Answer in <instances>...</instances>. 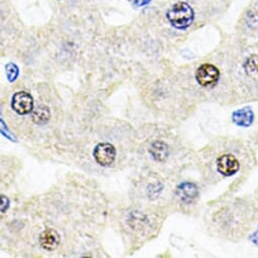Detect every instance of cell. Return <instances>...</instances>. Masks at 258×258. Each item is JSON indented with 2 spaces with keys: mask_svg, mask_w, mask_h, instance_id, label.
Listing matches in <instances>:
<instances>
[{
  "mask_svg": "<svg viewBox=\"0 0 258 258\" xmlns=\"http://www.w3.org/2000/svg\"><path fill=\"white\" fill-rule=\"evenodd\" d=\"M166 16L171 26L178 30L188 28L192 24L195 18L194 10L186 3H177L173 5Z\"/></svg>",
  "mask_w": 258,
  "mask_h": 258,
  "instance_id": "6da1fadb",
  "label": "cell"
},
{
  "mask_svg": "<svg viewBox=\"0 0 258 258\" xmlns=\"http://www.w3.org/2000/svg\"><path fill=\"white\" fill-rule=\"evenodd\" d=\"M95 161L102 167H109L114 163L116 151L113 145L109 143H99L93 151Z\"/></svg>",
  "mask_w": 258,
  "mask_h": 258,
  "instance_id": "7a4b0ae2",
  "label": "cell"
},
{
  "mask_svg": "<svg viewBox=\"0 0 258 258\" xmlns=\"http://www.w3.org/2000/svg\"><path fill=\"white\" fill-rule=\"evenodd\" d=\"M220 71L212 64H203L196 72V79L202 86H211L218 82Z\"/></svg>",
  "mask_w": 258,
  "mask_h": 258,
  "instance_id": "3957f363",
  "label": "cell"
},
{
  "mask_svg": "<svg viewBox=\"0 0 258 258\" xmlns=\"http://www.w3.org/2000/svg\"><path fill=\"white\" fill-rule=\"evenodd\" d=\"M12 107L18 114H29L34 109V98L26 91H19L13 96Z\"/></svg>",
  "mask_w": 258,
  "mask_h": 258,
  "instance_id": "277c9868",
  "label": "cell"
},
{
  "mask_svg": "<svg viewBox=\"0 0 258 258\" xmlns=\"http://www.w3.org/2000/svg\"><path fill=\"white\" fill-rule=\"evenodd\" d=\"M239 161L231 154L221 155L217 159V169L224 176H232L239 170Z\"/></svg>",
  "mask_w": 258,
  "mask_h": 258,
  "instance_id": "5b68a950",
  "label": "cell"
},
{
  "mask_svg": "<svg viewBox=\"0 0 258 258\" xmlns=\"http://www.w3.org/2000/svg\"><path fill=\"white\" fill-rule=\"evenodd\" d=\"M176 197L184 204L192 203L199 196V188L192 182H182L175 190Z\"/></svg>",
  "mask_w": 258,
  "mask_h": 258,
  "instance_id": "8992f818",
  "label": "cell"
},
{
  "mask_svg": "<svg viewBox=\"0 0 258 258\" xmlns=\"http://www.w3.org/2000/svg\"><path fill=\"white\" fill-rule=\"evenodd\" d=\"M41 247L47 251H54L60 244V235L54 229L48 228L40 235Z\"/></svg>",
  "mask_w": 258,
  "mask_h": 258,
  "instance_id": "52a82bcc",
  "label": "cell"
},
{
  "mask_svg": "<svg viewBox=\"0 0 258 258\" xmlns=\"http://www.w3.org/2000/svg\"><path fill=\"white\" fill-rule=\"evenodd\" d=\"M232 120L239 126L247 127L254 120V112L250 106H244L232 113Z\"/></svg>",
  "mask_w": 258,
  "mask_h": 258,
  "instance_id": "ba28073f",
  "label": "cell"
},
{
  "mask_svg": "<svg viewBox=\"0 0 258 258\" xmlns=\"http://www.w3.org/2000/svg\"><path fill=\"white\" fill-rule=\"evenodd\" d=\"M149 152L153 159L158 162H164L169 155L168 145L162 141H155L151 144Z\"/></svg>",
  "mask_w": 258,
  "mask_h": 258,
  "instance_id": "9c48e42d",
  "label": "cell"
},
{
  "mask_svg": "<svg viewBox=\"0 0 258 258\" xmlns=\"http://www.w3.org/2000/svg\"><path fill=\"white\" fill-rule=\"evenodd\" d=\"M32 117L36 123H45L50 118V110L47 106L40 105L33 111Z\"/></svg>",
  "mask_w": 258,
  "mask_h": 258,
  "instance_id": "30bf717a",
  "label": "cell"
},
{
  "mask_svg": "<svg viewBox=\"0 0 258 258\" xmlns=\"http://www.w3.org/2000/svg\"><path fill=\"white\" fill-rule=\"evenodd\" d=\"M6 70H7V76H8V79L10 82H14L15 80H17L19 73H20V69L16 64H14V63L7 64Z\"/></svg>",
  "mask_w": 258,
  "mask_h": 258,
  "instance_id": "8fae6325",
  "label": "cell"
},
{
  "mask_svg": "<svg viewBox=\"0 0 258 258\" xmlns=\"http://www.w3.org/2000/svg\"><path fill=\"white\" fill-rule=\"evenodd\" d=\"M244 68L248 73H258V57L251 56L247 59Z\"/></svg>",
  "mask_w": 258,
  "mask_h": 258,
  "instance_id": "7c38bea8",
  "label": "cell"
},
{
  "mask_svg": "<svg viewBox=\"0 0 258 258\" xmlns=\"http://www.w3.org/2000/svg\"><path fill=\"white\" fill-rule=\"evenodd\" d=\"M2 200H3V205H2V212L6 213V211L9 209L10 207V200L6 197V196H2Z\"/></svg>",
  "mask_w": 258,
  "mask_h": 258,
  "instance_id": "4fadbf2b",
  "label": "cell"
},
{
  "mask_svg": "<svg viewBox=\"0 0 258 258\" xmlns=\"http://www.w3.org/2000/svg\"><path fill=\"white\" fill-rule=\"evenodd\" d=\"M151 3V0H135V3H134V5L136 6V7H144V6H146V5H149Z\"/></svg>",
  "mask_w": 258,
  "mask_h": 258,
  "instance_id": "5bb4252c",
  "label": "cell"
},
{
  "mask_svg": "<svg viewBox=\"0 0 258 258\" xmlns=\"http://www.w3.org/2000/svg\"><path fill=\"white\" fill-rule=\"evenodd\" d=\"M250 240H251L254 244L258 245V230H257L254 234H252V235L250 236Z\"/></svg>",
  "mask_w": 258,
  "mask_h": 258,
  "instance_id": "9a60e30c",
  "label": "cell"
}]
</instances>
